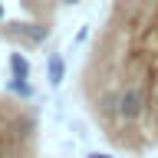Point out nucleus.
<instances>
[{
	"label": "nucleus",
	"instance_id": "f257e3e1",
	"mask_svg": "<svg viewBox=\"0 0 158 158\" xmlns=\"http://www.w3.org/2000/svg\"><path fill=\"white\" fill-rule=\"evenodd\" d=\"M148 99H145V89L138 86H125L122 89V102H118V115L125 118V122H135L142 112H145Z\"/></svg>",
	"mask_w": 158,
	"mask_h": 158
},
{
	"label": "nucleus",
	"instance_id": "f03ea898",
	"mask_svg": "<svg viewBox=\"0 0 158 158\" xmlns=\"http://www.w3.org/2000/svg\"><path fill=\"white\" fill-rule=\"evenodd\" d=\"M118 102H122V92H115V89L102 92V96H99V102H96L99 115H106V118H122V115H118Z\"/></svg>",
	"mask_w": 158,
	"mask_h": 158
},
{
	"label": "nucleus",
	"instance_id": "7ed1b4c3",
	"mask_svg": "<svg viewBox=\"0 0 158 158\" xmlns=\"http://www.w3.org/2000/svg\"><path fill=\"white\" fill-rule=\"evenodd\" d=\"M10 73L13 79H30V59L23 53H10Z\"/></svg>",
	"mask_w": 158,
	"mask_h": 158
},
{
	"label": "nucleus",
	"instance_id": "20e7f679",
	"mask_svg": "<svg viewBox=\"0 0 158 158\" xmlns=\"http://www.w3.org/2000/svg\"><path fill=\"white\" fill-rule=\"evenodd\" d=\"M17 33H23L30 43H43L46 40V27H33V23H17Z\"/></svg>",
	"mask_w": 158,
	"mask_h": 158
},
{
	"label": "nucleus",
	"instance_id": "39448f33",
	"mask_svg": "<svg viewBox=\"0 0 158 158\" xmlns=\"http://www.w3.org/2000/svg\"><path fill=\"white\" fill-rule=\"evenodd\" d=\"M63 76H66V63H63V56H56V53H53V56H49V82H53V86H59V82H63Z\"/></svg>",
	"mask_w": 158,
	"mask_h": 158
},
{
	"label": "nucleus",
	"instance_id": "423d86ee",
	"mask_svg": "<svg viewBox=\"0 0 158 158\" xmlns=\"http://www.w3.org/2000/svg\"><path fill=\"white\" fill-rule=\"evenodd\" d=\"M7 89L13 92V96H23V99H30V96H33V86H30L27 79H10V82H7Z\"/></svg>",
	"mask_w": 158,
	"mask_h": 158
},
{
	"label": "nucleus",
	"instance_id": "0eeeda50",
	"mask_svg": "<svg viewBox=\"0 0 158 158\" xmlns=\"http://www.w3.org/2000/svg\"><path fill=\"white\" fill-rule=\"evenodd\" d=\"M89 158H112V155H102V152H92Z\"/></svg>",
	"mask_w": 158,
	"mask_h": 158
},
{
	"label": "nucleus",
	"instance_id": "6e6552de",
	"mask_svg": "<svg viewBox=\"0 0 158 158\" xmlns=\"http://www.w3.org/2000/svg\"><path fill=\"white\" fill-rule=\"evenodd\" d=\"M63 3H79V0H63Z\"/></svg>",
	"mask_w": 158,
	"mask_h": 158
},
{
	"label": "nucleus",
	"instance_id": "1a4fd4ad",
	"mask_svg": "<svg viewBox=\"0 0 158 158\" xmlns=\"http://www.w3.org/2000/svg\"><path fill=\"white\" fill-rule=\"evenodd\" d=\"M0 20H3V3H0Z\"/></svg>",
	"mask_w": 158,
	"mask_h": 158
},
{
	"label": "nucleus",
	"instance_id": "9d476101",
	"mask_svg": "<svg viewBox=\"0 0 158 158\" xmlns=\"http://www.w3.org/2000/svg\"><path fill=\"white\" fill-rule=\"evenodd\" d=\"M155 118H158V109H155Z\"/></svg>",
	"mask_w": 158,
	"mask_h": 158
}]
</instances>
